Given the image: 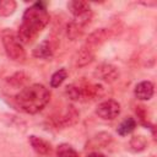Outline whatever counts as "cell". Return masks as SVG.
I'll return each instance as SVG.
<instances>
[{"mask_svg":"<svg viewBox=\"0 0 157 157\" xmlns=\"http://www.w3.org/2000/svg\"><path fill=\"white\" fill-rule=\"evenodd\" d=\"M49 23V13L44 2H34L27 7L22 15V22L17 31V37L22 44L31 43Z\"/></svg>","mask_w":157,"mask_h":157,"instance_id":"6da1fadb","label":"cell"},{"mask_svg":"<svg viewBox=\"0 0 157 157\" xmlns=\"http://www.w3.org/2000/svg\"><path fill=\"white\" fill-rule=\"evenodd\" d=\"M50 101V91L42 83H33L23 87L16 96V104L28 114L40 112Z\"/></svg>","mask_w":157,"mask_h":157,"instance_id":"7a4b0ae2","label":"cell"},{"mask_svg":"<svg viewBox=\"0 0 157 157\" xmlns=\"http://www.w3.org/2000/svg\"><path fill=\"white\" fill-rule=\"evenodd\" d=\"M104 93V88L102 85L98 83H90L86 81L74 82L65 88V94L71 101L78 102H87L101 97Z\"/></svg>","mask_w":157,"mask_h":157,"instance_id":"3957f363","label":"cell"},{"mask_svg":"<svg viewBox=\"0 0 157 157\" xmlns=\"http://www.w3.org/2000/svg\"><path fill=\"white\" fill-rule=\"evenodd\" d=\"M1 42L6 55L10 59L17 63H23L26 60V50L23 48V44L20 42L17 34L13 31L5 28L1 32Z\"/></svg>","mask_w":157,"mask_h":157,"instance_id":"277c9868","label":"cell"},{"mask_svg":"<svg viewBox=\"0 0 157 157\" xmlns=\"http://www.w3.org/2000/svg\"><path fill=\"white\" fill-rule=\"evenodd\" d=\"M67 9L75 17V22L78 25L86 27L91 18H92V10L91 5L87 1H81V0H72L67 2Z\"/></svg>","mask_w":157,"mask_h":157,"instance_id":"5b68a950","label":"cell"},{"mask_svg":"<svg viewBox=\"0 0 157 157\" xmlns=\"http://www.w3.org/2000/svg\"><path fill=\"white\" fill-rule=\"evenodd\" d=\"M96 114L104 120H113L120 114V104L115 99L103 101L97 105Z\"/></svg>","mask_w":157,"mask_h":157,"instance_id":"8992f818","label":"cell"},{"mask_svg":"<svg viewBox=\"0 0 157 157\" xmlns=\"http://www.w3.org/2000/svg\"><path fill=\"white\" fill-rule=\"evenodd\" d=\"M94 76L98 80H102L107 83H112L114 81L118 80L119 77V70L115 65L113 64H108V63H103L101 65H98L94 70Z\"/></svg>","mask_w":157,"mask_h":157,"instance_id":"52a82bcc","label":"cell"},{"mask_svg":"<svg viewBox=\"0 0 157 157\" xmlns=\"http://www.w3.org/2000/svg\"><path fill=\"white\" fill-rule=\"evenodd\" d=\"M108 37H109L108 29H107V28H99V29H96L94 32H92V33L87 37L86 42H85L82 45L86 47V48H88V49H91L92 52L96 53V49H97L98 47H101V45L108 39Z\"/></svg>","mask_w":157,"mask_h":157,"instance_id":"ba28073f","label":"cell"},{"mask_svg":"<svg viewBox=\"0 0 157 157\" xmlns=\"http://www.w3.org/2000/svg\"><path fill=\"white\" fill-rule=\"evenodd\" d=\"M155 93V86L151 81H141L134 88V94L140 101H150Z\"/></svg>","mask_w":157,"mask_h":157,"instance_id":"9c48e42d","label":"cell"},{"mask_svg":"<svg viewBox=\"0 0 157 157\" xmlns=\"http://www.w3.org/2000/svg\"><path fill=\"white\" fill-rule=\"evenodd\" d=\"M28 141L32 146V148L40 156H48L52 153V145L50 142H48L47 140L36 136V135H31L28 137Z\"/></svg>","mask_w":157,"mask_h":157,"instance_id":"30bf717a","label":"cell"},{"mask_svg":"<svg viewBox=\"0 0 157 157\" xmlns=\"http://www.w3.org/2000/svg\"><path fill=\"white\" fill-rule=\"evenodd\" d=\"M53 54H54V47L50 40H43L33 49V56L38 59L50 60L53 58Z\"/></svg>","mask_w":157,"mask_h":157,"instance_id":"8fae6325","label":"cell"},{"mask_svg":"<svg viewBox=\"0 0 157 157\" xmlns=\"http://www.w3.org/2000/svg\"><path fill=\"white\" fill-rule=\"evenodd\" d=\"M93 59H94V52H92L91 49L82 45L76 54V65L80 67L85 66V65L90 64Z\"/></svg>","mask_w":157,"mask_h":157,"instance_id":"7c38bea8","label":"cell"},{"mask_svg":"<svg viewBox=\"0 0 157 157\" xmlns=\"http://www.w3.org/2000/svg\"><path fill=\"white\" fill-rule=\"evenodd\" d=\"M135 128H136V120H135L134 118L129 117V118L124 119V120L120 123V125L118 126L117 131H118V134H119L120 136H126V135L131 134V132L135 130Z\"/></svg>","mask_w":157,"mask_h":157,"instance_id":"4fadbf2b","label":"cell"},{"mask_svg":"<svg viewBox=\"0 0 157 157\" xmlns=\"http://www.w3.org/2000/svg\"><path fill=\"white\" fill-rule=\"evenodd\" d=\"M147 147V140L142 135H136L132 136L130 140V148L134 152H141Z\"/></svg>","mask_w":157,"mask_h":157,"instance_id":"5bb4252c","label":"cell"},{"mask_svg":"<svg viewBox=\"0 0 157 157\" xmlns=\"http://www.w3.org/2000/svg\"><path fill=\"white\" fill-rule=\"evenodd\" d=\"M16 7H17V4L13 0H0V16L7 17L12 15Z\"/></svg>","mask_w":157,"mask_h":157,"instance_id":"9a60e30c","label":"cell"},{"mask_svg":"<svg viewBox=\"0 0 157 157\" xmlns=\"http://www.w3.org/2000/svg\"><path fill=\"white\" fill-rule=\"evenodd\" d=\"M66 77H67L66 69H59V70H56L52 75V77H50V87H53V88L59 87L66 80Z\"/></svg>","mask_w":157,"mask_h":157,"instance_id":"2e32d148","label":"cell"},{"mask_svg":"<svg viewBox=\"0 0 157 157\" xmlns=\"http://www.w3.org/2000/svg\"><path fill=\"white\" fill-rule=\"evenodd\" d=\"M56 157H78V153L71 145L61 144L56 148Z\"/></svg>","mask_w":157,"mask_h":157,"instance_id":"e0dca14e","label":"cell"},{"mask_svg":"<svg viewBox=\"0 0 157 157\" xmlns=\"http://www.w3.org/2000/svg\"><path fill=\"white\" fill-rule=\"evenodd\" d=\"M83 28H85V27H83V26H81V25H78L77 22L71 21V22L67 25V29H66L69 38H70V39H72V40H75L76 38H78V37L82 34Z\"/></svg>","mask_w":157,"mask_h":157,"instance_id":"ac0fdd59","label":"cell"},{"mask_svg":"<svg viewBox=\"0 0 157 157\" xmlns=\"http://www.w3.org/2000/svg\"><path fill=\"white\" fill-rule=\"evenodd\" d=\"M87 157H107V156H105V155H103V153H101V152H98V151H94V152L88 153V155H87Z\"/></svg>","mask_w":157,"mask_h":157,"instance_id":"d6986e66","label":"cell"}]
</instances>
